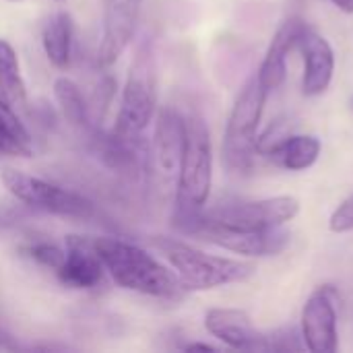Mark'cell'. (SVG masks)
Returning a JSON list of instances; mask_svg holds the SVG:
<instances>
[{"label": "cell", "mask_w": 353, "mask_h": 353, "mask_svg": "<svg viewBox=\"0 0 353 353\" xmlns=\"http://www.w3.org/2000/svg\"><path fill=\"white\" fill-rule=\"evenodd\" d=\"M271 91L263 87L259 77H250L248 83L240 89L223 134V163L230 174H250L259 159L256 151V130L265 112L267 95Z\"/></svg>", "instance_id": "3"}, {"label": "cell", "mask_w": 353, "mask_h": 353, "mask_svg": "<svg viewBox=\"0 0 353 353\" xmlns=\"http://www.w3.org/2000/svg\"><path fill=\"white\" fill-rule=\"evenodd\" d=\"M174 228L186 236H194L203 242L219 246L223 250L261 259V256H275L283 252L290 242L292 234L281 228L269 230H234L221 223H215L203 215V211L192 215L174 217Z\"/></svg>", "instance_id": "6"}, {"label": "cell", "mask_w": 353, "mask_h": 353, "mask_svg": "<svg viewBox=\"0 0 353 353\" xmlns=\"http://www.w3.org/2000/svg\"><path fill=\"white\" fill-rule=\"evenodd\" d=\"M153 244L159 252H163L186 292H209L223 285L242 283L256 273L252 263L207 254L176 238L155 236Z\"/></svg>", "instance_id": "2"}, {"label": "cell", "mask_w": 353, "mask_h": 353, "mask_svg": "<svg viewBox=\"0 0 353 353\" xmlns=\"http://www.w3.org/2000/svg\"><path fill=\"white\" fill-rule=\"evenodd\" d=\"M91 242L105 273L122 290L163 300H176L186 292L178 275L139 244L112 236H91Z\"/></svg>", "instance_id": "1"}, {"label": "cell", "mask_w": 353, "mask_h": 353, "mask_svg": "<svg viewBox=\"0 0 353 353\" xmlns=\"http://www.w3.org/2000/svg\"><path fill=\"white\" fill-rule=\"evenodd\" d=\"M306 29H308V25L298 17H290L288 21H283L279 25V29L275 31V35H273V39H271V43L267 48V54H265V58L261 62V68L256 72L263 87L273 91L285 81L288 56L298 46V39Z\"/></svg>", "instance_id": "14"}, {"label": "cell", "mask_w": 353, "mask_h": 353, "mask_svg": "<svg viewBox=\"0 0 353 353\" xmlns=\"http://www.w3.org/2000/svg\"><path fill=\"white\" fill-rule=\"evenodd\" d=\"M300 213V201L296 196H271L259 201H225L211 209H203V215L215 223L234 230H269L283 228Z\"/></svg>", "instance_id": "8"}, {"label": "cell", "mask_w": 353, "mask_h": 353, "mask_svg": "<svg viewBox=\"0 0 353 353\" xmlns=\"http://www.w3.org/2000/svg\"><path fill=\"white\" fill-rule=\"evenodd\" d=\"M72 39H74V23L66 10H58L46 21L41 29V46L52 66L60 70L70 66Z\"/></svg>", "instance_id": "17"}, {"label": "cell", "mask_w": 353, "mask_h": 353, "mask_svg": "<svg viewBox=\"0 0 353 353\" xmlns=\"http://www.w3.org/2000/svg\"><path fill=\"white\" fill-rule=\"evenodd\" d=\"M157 110V68L151 46H139L130 64L114 132L126 139H139L151 124Z\"/></svg>", "instance_id": "5"}, {"label": "cell", "mask_w": 353, "mask_h": 353, "mask_svg": "<svg viewBox=\"0 0 353 353\" xmlns=\"http://www.w3.org/2000/svg\"><path fill=\"white\" fill-rule=\"evenodd\" d=\"M8 2H23V0H8Z\"/></svg>", "instance_id": "27"}, {"label": "cell", "mask_w": 353, "mask_h": 353, "mask_svg": "<svg viewBox=\"0 0 353 353\" xmlns=\"http://www.w3.org/2000/svg\"><path fill=\"white\" fill-rule=\"evenodd\" d=\"M205 329L232 350L259 352L263 333L254 329L252 319L240 308H211L205 314Z\"/></svg>", "instance_id": "13"}, {"label": "cell", "mask_w": 353, "mask_h": 353, "mask_svg": "<svg viewBox=\"0 0 353 353\" xmlns=\"http://www.w3.org/2000/svg\"><path fill=\"white\" fill-rule=\"evenodd\" d=\"M143 0H105L103 6V27L101 41L97 48V64L108 68L118 62V58L130 46L139 17H141Z\"/></svg>", "instance_id": "10"}, {"label": "cell", "mask_w": 353, "mask_h": 353, "mask_svg": "<svg viewBox=\"0 0 353 353\" xmlns=\"http://www.w3.org/2000/svg\"><path fill=\"white\" fill-rule=\"evenodd\" d=\"M329 230L335 234L353 232V194L347 196L329 217Z\"/></svg>", "instance_id": "23"}, {"label": "cell", "mask_w": 353, "mask_h": 353, "mask_svg": "<svg viewBox=\"0 0 353 353\" xmlns=\"http://www.w3.org/2000/svg\"><path fill=\"white\" fill-rule=\"evenodd\" d=\"M2 184L4 188L23 205L33 207L37 211L58 215L64 219H91L95 215L93 203L68 188L52 184L43 178L31 176L27 172L6 168L2 170Z\"/></svg>", "instance_id": "7"}, {"label": "cell", "mask_w": 353, "mask_h": 353, "mask_svg": "<svg viewBox=\"0 0 353 353\" xmlns=\"http://www.w3.org/2000/svg\"><path fill=\"white\" fill-rule=\"evenodd\" d=\"M213 186V149L207 122L199 114L186 118V141L178 165V190L174 217L205 209Z\"/></svg>", "instance_id": "4"}, {"label": "cell", "mask_w": 353, "mask_h": 353, "mask_svg": "<svg viewBox=\"0 0 353 353\" xmlns=\"http://www.w3.org/2000/svg\"><path fill=\"white\" fill-rule=\"evenodd\" d=\"M66 256L60 265L58 279L72 290H93L101 283L105 267L95 252L91 236H66Z\"/></svg>", "instance_id": "11"}, {"label": "cell", "mask_w": 353, "mask_h": 353, "mask_svg": "<svg viewBox=\"0 0 353 353\" xmlns=\"http://www.w3.org/2000/svg\"><path fill=\"white\" fill-rule=\"evenodd\" d=\"M0 95L14 108L27 105V85L21 74L19 56L6 39H0Z\"/></svg>", "instance_id": "20"}, {"label": "cell", "mask_w": 353, "mask_h": 353, "mask_svg": "<svg viewBox=\"0 0 353 353\" xmlns=\"http://www.w3.org/2000/svg\"><path fill=\"white\" fill-rule=\"evenodd\" d=\"M306 350L302 341V333L296 327H281L269 333H263L259 352L267 353H288V352H302Z\"/></svg>", "instance_id": "21"}, {"label": "cell", "mask_w": 353, "mask_h": 353, "mask_svg": "<svg viewBox=\"0 0 353 353\" xmlns=\"http://www.w3.org/2000/svg\"><path fill=\"white\" fill-rule=\"evenodd\" d=\"M0 155L33 157V139L17 116L14 105L0 95Z\"/></svg>", "instance_id": "18"}, {"label": "cell", "mask_w": 353, "mask_h": 353, "mask_svg": "<svg viewBox=\"0 0 353 353\" xmlns=\"http://www.w3.org/2000/svg\"><path fill=\"white\" fill-rule=\"evenodd\" d=\"M350 105H352V110H353V95H352V99H350Z\"/></svg>", "instance_id": "26"}, {"label": "cell", "mask_w": 353, "mask_h": 353, "mask_svg": "<svg viewBox=\"0 0 353 353\" xmlns=\"http://www.w3.org/2000/svg\"><path fill=\"white\" fill-rule=\"evenodd\" d=\"M186 141V118L172 105H163L155 116L153 157L165 174L178 172Z\"/></svg>", "instance_id": "15"}, {"label": "cell", "mask_w": 353, "mask_h": 353, "mask_svg": "<svg viewBox=\"0 0 353 353\" xmlns=\"http://www.w3.org/2000/svg\"><path fill=\"white\" fill-rule=\"evenodd\" d=\"M331 2L343 12H353V0H331Z\"/></svg>", "instance_id": "25"}, {"label": "cell", "mask_w": 353, "mask_h": 353, "mask_svg": "<svg viewBox=\"0 0 353 353\" xmlns=\"http://www.w3.org/2000/svg\"><path fill=\"white\" fill-rule=\"evenodd\" d=\"M321 149L323 145L314 134H285L283 139L267 147L261 157L269 159L277 168L304 172L316 163Z\"/></svg>", "instance_id": "16"}, {"label": "cell", "mask_w": 353, "mask_h": 353, "mask_svg": "<svg viewBox=\"0 0 353 353\" xmlns=\"http://www.w3.org/2000/svg\"><path fill=\"white\" fill-rule=\"evenodd\" d=\"M25 254H27L31 261H35L37 265H41V267L52 269V271H58L60 265L64 263L66 250L60 248V246L54 244V242L39 240V242H31V244L25 248Z\"/></svg>", "instance_id": "22"}, {"label": "cell", "mask_w": 353, "mask_h": 353, "mask_svg": "<svg viewBox=\"0 0 353 353\" xmlns=\"http://www.w3.org/2000/svg\"><path fill=\"white\" fill-rule=\"evenodd\" d=\"M335 298L337 290L333 285H321L306 300L300 319V333L308 352L335 353L339 350Z\"/></svg>", "instance_id": "9"}, {"label": "cell", "mask_w": 353, "mask_h": 353, "mask_svg": "<svg viewBox=\"0 0 353 353\" xmlns=\"http://www.w3.org/2000/svg\"><path fill=\"white\" fill-rule=\"evenodd\" d=\"M54 97L58 101V108L64 116V120L79 128V130H91L93 120H91V108L81 91V87L68 79V77H58L54 81Z\"/></svg>", "instance_id": "19"}, {"label": "cell", "mask_w": 353, "mask_h": 353, "mask_svg": "<svg viewBox=\"0 0 353 353\" xmlns=\"http://www.w3.org/2000/svg\"><path fill=\"white\" fill-rule=\"evenodd\" d=\"M298 48L304 58V74H302V91L308 97L323 95L335 74V52L327 37L319 35L312 29H306L300 39Z\"/></svg>", "instance_id": "12"}, {"label": "cell", "mask_w": 353, "mask_h": 353, "mask_svg": "<svg viewBox=\"0 0 353 353\" xmlns=\"http://www.w3.org/2000/svg\"><path fill=\"white\" fill-rule=\"evenodd\" d=\"M184 350L186 352H215L217 347L215 345H209V343H188Z\"/></svg>", "instance_id": "24"}]
</instances>
